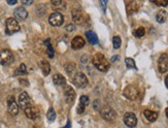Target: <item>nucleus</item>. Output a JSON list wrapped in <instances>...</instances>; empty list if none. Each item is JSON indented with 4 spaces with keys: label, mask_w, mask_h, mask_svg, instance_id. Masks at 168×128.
<instances>
[{
    "label": "nucleus",
    "mask_w": 168,
    "mask_h": 128,
    "mask_svg": "<svg viewBox=\"0 0 168 128\" xmlns=\"http://www.w3.org/2000/svg\"><path fill=\"white\" fill-rule=\"evenodd\" d=\"M165 85H166V87H167V88H168V75H167L166 79H165Z\"/></svg>",
    "instance_id": "ea45409f"
},
{
    "label": "nucleus",
    "mask_w": 168,
    "mask_h": 128,
    "mask_svg": "<svg viewBox=\"0 0 168 128\" xmlns=\"http://www.w3.org/2000/svg\"><path fill=\"white\" fill-rule=\"evenodd\" d=\"M51 4L53 5V8L55 9H64L66 2L62 1V0H55V1H51Z\"/></svg>",
    "instance_id": "4be33fe9"
},
{
    "label": "nucleus",
    "mask_w": 168,
    "mask_h": 128,
    "mask_svg": "<svg viewBox=\"0 0 168 128\" xmlns=\"http://www.w3.org/2000/svg\"><path fill=\"white\" fill-rule=\"evenodd\" d=\"M156 5H159V6H162V7H165V6L168 4V1L167 0H157V1H154Z\"/></svg>",
    "instance_id": "2f4dec72"
},
{
    "label": "nucleus",
    "mask_w": 168,
    "mask_h": 128,
    "mask_svg": "<svg viewBox=\"0 0 168 128\" xmlns=\"http://www.w3.org/2000/svg\"><path fill=\"white\" fill-rule=\"evenodd\" d=\"M65 29H66V31L72 32V31H74V30H75V25L74 24H68L65 27Z\"/></svg>",
    "instance_id": "473e14b6"
},
{
    "label": "nucleus",
    "mask_w": 168,
    "mask_h": 128,
    "mask_svg": "<svg viewBox=\"0 0 168 128\" xmlns=\"http://www.w3.org/2000/svg\"><path fill=\"white\" fill-rule=\"evenodd\" d=\"M18 106L22 107L23 110H25L27 106H30V97L26 92H22L19 95L18 98Z\"/></svg>",
    "instance_id": "ddd939ff"
},
{
    "label": "nucleus",
    "mask_w": 168,
    "mask_h": 128,
    "mask_svg": "<svg viewBox=\"0 0 168 128\" xmlns=\"http://www.w3.org/2000/svg\"><path fill=\"white\" fill-rule=\"evenodd\" d=\"M137 11H138V4H137V2H135V1L127 2V12H128L129 15L134 13Z\"/></svg>",
    "instance_id": "6ab92c4d"
},
{
    "label": "nucleus",
    "mask_w": 168,
    "mask_h": 128,
    "mask_svg": "<svg viewBox=\"0 0 168 128\" xmlns=\"http://www.w3.org/2000/svg\"><path fill=\"white\" fill-rule=\"evenodd\" d=\"M73 84L78 88H85V87L88 86V79L84 73L79 72L73 76Z\"/></svg>",
    "instance_id": "39448f33"
},
{
    "label": "nucleus",
    "mask_w": 168,
    "mask_h": 128,
    "mask_svg": "<svg viewBox=\"0 0 168 128\" xmlns=\"http://www.w3.org/2000/svg\"><path fill=\"white\" fill-rule=\"evenodd\" d=\"M143 115H144V117H146L147 120L150 121V122H154V121H156L157 118H158V113L153 112V111H150V110H146V111H144Z\"/></svg>",
    "instance_id": "a211bd4d"
},
{
    "label": "nucleus",
    "mask_w": 168,
    "mask_h": 128,
    "mask_svg": "<svg viewBox=\"0 0 168 128\" xmlns=\"http://www.w3.org/2000/svg\"><path fill=\"white\" fill-rule=\"evenodd\" d=\"M92 62L97 69L100 70V71H103V72L107 71L110 67L109 62L107 61V59L104 57V55H102L101 53H97L96 55L93 57Z\"/></svg>",
    "instance_id": "f257e3e1"
},
{
    "label": "nucleus",
    "mask_w": 168,
    "mask_h": 128,
    "mask_svg": "<svg viewBox=\"0 0 168 128\" xmlns=\"http://www.w3.org/2000/svg\"><path fill=\"white\" fill-rule=\"evenodd\" d=\"M46 118L50 120V121H54L56 119V112L53 107H50L48 113H46Z\"/></svg>",
    "instance_id": "393cba45"
},
{
    "label": "nucleus",
    "mask_w": 168,
    "mask_h": 128,
    "mask_svg": "<svg viewBox=\"0 0 168 128\" xmlns=\"http://www.w3.org/2000/svg\"><path fill=\"white\" fill-rule=\"evenodd\" d=\"M85 46V40L80 36H75L74 38L71 40V47L73 50H79Z\"/></svg>",
    "instance_id": "dca6fc26"
},
{
    "label": "nucleus",
    "mask_w": 168,
    "mask_h": 128,
    "mask_svg": "<svg viewBox=\"0 0 168 128\" xmlns=\"http://www.w3.org/2000/svg\"><path fill=\"white\" fill-rule=\"evenodd\" d=\"M125 63L128 68H136V65H135V62L132 58H126L125 59Z\"/></svg>",
    "instance_id": "c756f323"
},
{
    "label": "nucleus",
    "mask_w": 168,
    "mask_h": 128,
    "mask_svg": "<svg viewBox=\"0 0 168 128\" xmlns=\"http://www.w3.org/2000/svg\"><path fill=\"white\" fill-rule=\"evenodd\" d=\"M89 97L88 96H86V95H83V96H80V98H79V103L80 104H83L84 106H87L89 104Z\"/></svg>",
    "instance_id": "7c9ffc66"
},
{
    "label": "nucleus",
    "mask_w": 168,
    "mask_h": 128,
    "mask_svg": "<svg viewBox=\"0 0 168 128\" xmlns=\"http://www.w3.org/2000/svg\"><path fill=\"white\" fill-rule=\"evenodd\" d=\"M7 110L8 113L11 114L12 116H17L19 113V106L18 103L16 102L15 97L9 96L7 98Z\"/></svg>",
    "instance_id": "1a4fd4ad"
},
{
    "label": "nucleus",
    "mask_w": 168,
    "mask_h": 128,
    "mask_svg": "<svg viewBox=\"0 0 168 128\" xmlns=\"http://www.w3.org/2000/svg\"><path fill=\"white\" fill-rule=\"evenodd\" d=\"M72 19H73V22L79 25H83L84 23L87 21V17L85 15V12L80 11V9H73Z\"/></svg>",
    "instance_id": "6e6552de"
},
{
    "label": "nucleus",
    "mask_w": 168,
    "mask_h": 128,
    "mask_svg": "<svg viewBox=\"0 0 168 128\" xmlns=\"http://www.w3.org/2000/svg\"><path fill=\"white\" fill-rule=\"evenodd\" d=\"M13 15L18 20H25L27 19V17H28V12L26 11L25 7H18L15 9V12H13Z\"/></svg>",
    "instance_id": "2eb2a0df"
},
{
    "label": "nucleus",
    "mask_w": 168,
    "mask_h": 128,
    "mask_svg": "<svg viewBox=\"0 0 168 128\" xmlns=\"http://www.w3.org/2000/svg\"><path fill=\"white\" fill-rule=\"evenodd\" d=\"M33 3V1H31V0H30V1H25V0H23L22 1V4H24V5H31Z\"/></svg>",
    "instance_id": "f704fd0d"
},
{
    "label": "nucleus",
    "mask_w": 168,
    "mask_h": 128,
    "mask_svg": "<svg viewBox=\"0 0 168 128\" xmlns=\"http://www.w3.org/2000/svg\"><path fill=\"white\" fill-rule=\"evenodd\" d=\"M100 4H102V6H103V11L105 12V5L107 4V1H100Z\"/></svg>",
    "instance_id": "c9c22d12"
},
{
    "label": "nucleus",
    "mask_w": 168,
    "mask_h": 128,
    "mask_svg": "<svg viewBox=\"0 0 168 128\" xmlns=\"http://www.w3.org/2000/svg\"><path fill=\"white\" fill-rule=\"evenodd\" d=\"M100 114H101V117L103 118L104 120L109 121V122L113 121V120L116 119V117H117L116 112L112 109V107H109V106L103 107V109L101 110V112H100Z\"/></svg>",
    "instance_id": "0eeeda50"
},
{
    "label": "nucleus",
    "mask_w": 168,
    "mask_h": 128,
    "mask_svg": "<svg viewBox=\"0 0 168 128\" xmlns=\"http://www.w3.org/2000/svg\"><path fill=\"white\" fill-rule=\"evenodd\" d=\"M45 45L46 46V49H48V55L50 58H54V55H55V53H54V49L51 45V40L50 39H46L45 42Z\"/></svg>",
    "instance_id": "b1692460"
},
{
    "label": "nucleus",
    "mask_w": 168,
    "mask_h": 128,
    "mask_svg": "<svg viewBox=\"0 0 168 128\" xmlns=\"http://www.w3.org/2000/svg\"><path fill=\"white\" fill-rule=\"evenodd\" d=\"M124 96L129 100H135L139 96V89L134 85H129L124 89Z\"/></svg>",
    "instance_id": "f03ea898"
},
{
    "label": "nucleus",
    "mask_w": 168,
    "mask_h": 128,
    "mask_svg": "<svg viewBox=\"0 0 168 128\" xmlns=\"http://www.w3.org/2000/svg\"><path fill=\"white\" fill-rule=\"evenodd\" d=\"M144 34H146V29H144L143 27H139V28H137L135 31H134V35H135L136 37H142Z\"/></svg>",
    "instance_id": "a878e982"
},
{
    "label": "nucleus",
    "mask_w": 168,
    "mask_h": 128,
    "mask_svg": "<svg viewBox=\"0 0 168 128\" xmlns=\"http://www.w3.org/2000/svg\"><path fill=\"white\" fill-rule=\"evenodd\" d=\"M166 116H167V118H168V107L166 109Z\"/></svg>",
    "instance_id": "a19ab883"
},
{
    "label": "nucleus",
    "mask_w": 168,
    "mask_h": 128,
    "mask_svg": "<svg viewBox=\"0 0 168 128\" xmlns=\"http://www.w3.org/2000/svg\"><path fill=\"white\" fill-rule=\"evenodd\" d=\"M158 67L161 73H165L168 70V55L167 54H162L158 61Z\"/></svg>",
    "instance_id": "9b49d317"
},
{
    "label": "nucleus",
    "mask_w": 168,
    "mask_h": 128,
    "mask_svg": "<svg viewBox=\"0 0 168 128\" xmlns=\"http://www.w3.org/2000/svg\"><path fill=\"white\" fill-rule=\"evenodd\" d=\"M63 93H64L65 100L67 103H72L75 99V91L71 88V86H65L64 90H63Z\"/></svg>",
    "instance_id": "f8f14e48"
},
{
    "label": "nucleus",
    "mask_w": 168,
    "mask_h": 128,
    "mask_svg": "<svg viewBox=\"0 0 168 128\" xmlns=\"http://www.w3.org/2000/svg\"><path fill=\"white\" fill-rule=\"evenodd\" d=\"M24 112L26 114L27 118H29V119H31V120H34L39 116V111L36 109L35 106H31V104L26 107L24 110Z\"/></svg>",
    "instance_id": "4468645a"
},
{
    "label": "nucleus",
    "mask_w": 168,
    "mask_h": 128,
    "mask_svg": "<svg viewBox=\"0 0 168 128\" xmlns=\"http://www.w3.org/2000/svg\"><path fill=\"white\" fill-rule=\"evenodd\" d=\"M53 82L57 86H63V85H65L66 79L62 75H60V73H57V75L53 76Z\"/></svg>",
    "instance_id": "f3484780"
},
{
    "label": "nucleus",
    "mask_w": 168,
    "mask_h": 128,
    "mask_svg": "<svg viewBox=\"0 0 168 128\" xmlns=\"http://www.w3.org/2000/svg\"><path fill=\"white\" fill-rule=\"evenodd\" d=\"M13 54L11 50L4 49L2 51H0V64L1 65H8L13 62Z\"/></svg>",
    "instance_id": "20e7f679"
},
{
    "label": "nucleus",
    "mask_w": 168,
    "mask_h": 128,
    "mask_svg": "<svg viewBox=\"0 0 168 128\" xmlns=\"http://www.w3.org/2000/svg\"><path fill=\"white\" fill-rule=\"evenodd\" d=\"M70 127H71V122H70V121L68 120V121H67V124H66V126H64L63 128H70Z\"/></svg>",
    "instance_id": "4c0bfd02"
},
{
    "label": "nucleus",
    "mask_w": 168,
    "mask_h": 128,
    "mask_svg": "<svg viewBox=\"0 0 168 128\" xmlns=\"http://www.w3.org/2000/svg\"><path fill=\"white\" fill-rule=\"evenodd\" d=\"M65 69H66V71L68 72V73H71L72 71H74V69H75V63H73V62L67 63L66 65H65Z\"/></svg>",
    "instance_id": "cd10ccee"
},
{
    "label": "nucleus",
    "mask_w": 168,
    "mask_h": 128,
    "mask_svg": "<svg viewBox=\"0 0 168 128\" xmlns=\"http://www.w3.org/2000/svg\"><path fill=\"white\" fill-rule=\"evenodd\" d=\"M27 73V68H26V65L24 63L20 64L18 70H17V75H26Z\"/></svg>",
    "instance_id": "c85d7f7f"
},
{
    "label": "nucleus",
    "mask_w": 168,
    "mask_h": 128,
    "mask_svg": "<svg viewBox=\"0 0 168 128\" xmlns=\"http://www.w3.org/2000/svg\"><path fill=\"white\" fill-rule=\"evenodd\" d=\"M20 30V25L15 18H8L5 22V32L6 34H13Z\"/></svg>",
    "instance_id": "7ed1b4c3"
},
{
    "label": "nucleus",
    "mask_w": 168,
    "mask_h": 128,
    "mask_svg": "<svg viewBox=\"0 0 168 128\" xmlns=\"http://www.w3.org/2000/svg\"><path fill=\"white\" fill-rule=\"evenodd\" d=\"M17 0H12V1H7V4H9V5H15V4H17Z\"/></svg>",
    "instance_id": "e433bc0d"
},
{
    "label": "nucleus",
    "mask_w": 168,
    "mask_h": 128,
    "mask_svg": "<svg viewBox=\"0 0 168 128\" xmlns=\"http://www.w3.org/2000/svg\"><path fill=\"white\" fill-rule=\"evenodd\" d=\"M156 20L158 23L162 24L166 21V12L165 11H159L156 15Z\"/></svg>",
    "instance_id": "5701e85b"
},
{
    "label": "nucleus",
    "mask_w": 168,
    "mask_h": 128,
    "mask_svg": "<svg viewBox=\"0 0 168 128\" xmlns=\"http://www.w3.org/2000/svg\"><path fill=\"white\" fill-rule=\"evenodd\" d=\"M118 59H119V56H117V55H116V56H113V58H112V61H113V62H115L116 60H118Z\"/></svg>",
    "instance_id": "58836bf2"
},
{
    "label": "nucleus",
    "mask_w": 168,
    "mask_h": 128,
    "mask_svg": "<svg viewBox=\"0 0 168 128\" xmlns=\"http://www.w3.org/2000/svg\"><path fill=\"white\" fill-rule=\"evenodd\" d=\"M40 68L42 70V73L45 76H49L50 71H51V66H50V63L46 60H42L40 62Z\"/></svg>",
    "instance_id": "412c9836"
},
{
    "label": "nucleus",
    "mask_w": 168,
    "mask_h": 128,
    "mask_svg": "<svg viewBox=\"0 0 168 128\" xmlns=\"http://www.w3.org/2000/svg\"><path fill=\"white\" fill-rule=\"evenodd\" d=\"M124 123L126 124V126H128L130 128L135 127L137 124V118L135 116V114L126 113L125 115H124Z\"/></svg>",
    "instance_id": "9d476101"
},
{
    "label": "nucleus",
    "mask_w": 168,
    "mask_h": 128,
    "mask_svg": "<svg viewBox=\"0 0 168 128\" xmlns=\"http://www.w3.org/2000/svg\"><path fill=\"white\" fill-rule=\"evenodd\" d=\"M121 43H122V42H121V37L120 36H115V37L113 38V49H119L121 47Z\"/></svg>",
    "instance_id": "bb28decb"
},
{
    "label": "nucleus",
    "mask_w": 168,
    "mask_h": 128,
    "mask_svg": "<svg viewBox=\"0 0 168 128\" xmlns=\"http://www.w3.org/2000/svg\"><path fill=\"white\" fill-rule=\"evenodd\" d=\"M49 22L50 24L52 26H56V27H59L63 24L64 22V17H63L61 13L58 12H53L49 18Z\"/></svg>",
    "instance_id": "423d86ee"
},
{
    "label": "nucleus",
    "mask_w": 168,
    "mask_h": 128,
    "mask_svg": "<svg viewBox=\"0 0 168 128\" xmlns=\"http://www.w3.org/2000/svg\"><path fill=\"white\" fill-rule=\"evenodd\" d=\"M86 36L91 45H96V43H98V37H97V35L93 31H88L86 33Z\"/></svg>",
    "instance_id": "aec40b11"
},
{
    "label": "nucleus",
    "mask_w": 168,
    "mask_h": 128,
    "mask_svg": "<svg viewBox=\"0 0 168 128\" xmlns=\"http://www.w3.org/2000/svg\"><path fill=\"white\" fill-rule=\"evenodd\" d=\"M84 112H85V106H83V104H79V107H78V113L79 114H83Z\"/></svg>",
    "instance_id": "72a5a7b5"
}]
</instances>
